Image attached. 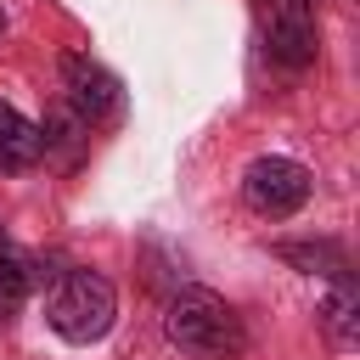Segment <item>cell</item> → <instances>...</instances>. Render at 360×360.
Instances as JSON below:
<instances>
[{
    "label": "cell",
    "mask_w": 360,
    "mask_h": 360,
    "mask_svg": "<svg viewBox=\"0 0 360 360\" xmlns=\"http://www.w3.org/2000/svg\"><path fill=\"white\" fill-rule=\"evenodd\" d=\"M163 332L191 360H242L248 354V326L214 287H174L163 304Z\"/></svg>",
    "instance_id": "obj_1"
},
{
    "label": "cell",
    "mask_w": 360,
    "mask_h": 360,
    "mask_svg": "<svg viewBox=\"0 0 360 360\" xmlns=\"http://www.w3.org/2000/svg\"><path fill=\"white\" fill-rule=\"evenodd\" d=\"M45 321L68 343H96L118 321V292L96 270H56L45 287Z\"/></svg>",
    "instance_id": "obj_2"
},
{
    "label": "cell",
    "mask_w": 360,
    "mask_h": 360,
    "mask_svg": "<svg viewBox=\"0 0 360 360\" xmlns=\"http://www.w3.org/2000/svg\"><path fill=\"white\" fill-rule=\"evenodd\" d=\"M264 56L281 73H304L315 62V0H253Z\"/></svg>",
    "instance_id": "obj_3"
},
{
    "label": "cell",
    "mask_w": 360,
    "mask_h": 360,
    "mask_svg": "<svg viewBox=\"0 0 360 360\" xmlns=\"http://www.w3.org/2000/svg\"><path fill=\"white\" fill-rule=\"evenodd\" d=\"M242 197L253 214L264 219H287L309 202V169L292 163V158H253L248 174H242Z\"/></svg>",
    "instance_id": "obj_4"
},
{
    "label": "cell",
    "mask_w": 360,
    "mask_h": 360,
    "mask_svg": "<svg viewBox=\"0 0 360 360\" xmlns=\"http://www.w3.org/2000/svg\"><path fill=\"white\" fill-rule=\"evenodd\" d=\"M62 90H68V112H79L90 129H96V124H112V118L124 112L118 79H112L101 62H90L84 51H68V56H62Z\"/></svg>",
    "instance_id": "obj_5"
},
{
    "label": "cell",
    "mask_w": 360,
    "mask_h": 360,
    "mask_svg": "<svg viewBox=\"0 0 360 360\" xmlns=\"http://www.w3.org/2000/svg\"><path fill=\"white\" fill-rule=\"evenodd\" d=\"M45 158V135L39 124H28L11 101H0V174H22Z\"/></svg>",
    "instance_id": "obj_6"
},
{
    "label": "cell",
    "mask_w": 360,
    "mask_h": 360,
    "mask_svg": "<svg viewBox=\"0 0 360 360\" xmlns=\"http://www.w3.org/2000/svg\"><path fill=\"white\" fill-rule=\"evenodd\" d=\"M321 326H326V343H332V349H354V343H360V292H354L349 276H338V287L326 292Z\"/></svg>",
    "instance_id": "obj_7"
},
{
    "label": "cell",
    "mask_w": 360,
    "mask_h": 360,
    "mask_svg": "<svg viewBox=\"0 0 360 360\" xmlns=\"http://www.w3.org/2000/svg\"><path fill=\"white\" fill-rule=\"evenodd\" d=\"M34 281H39L34 259L11 242V231H0V304H6V309H17V304L34 292Z\"/></svg>",
    "instance_id": "obj_8"
},
{
    "label": "cell",
    "mask_w": 360,
    "mask_h": 360,
    "mask_svg": "<svg viewBox=\"0 0 360 360\" xmlns=\"http://www.w3.org/2000/svg\"><path fill=\"white\" fill-rule=\"evenodd\" d=\"M281 259H292V264H304V270L332 264V276H349V259H343L338 248H326V242H321V248H292V242H287V248H281Z\"/></svg>",
    "instance_id": "obj_9"
},
{
    "label": "cell",
    "mask_w": 360,
    "mask_h": 360,
    "mask_svg": "<svg viewBox=\"0 0 360 360\" xmlns=\"http://www.w3.org/2000/svg\"><path fill=\"white\" fill-rule=\"evenodd\" d=\"M0 34H6V6H0Z\"/></svg>",
    "instance_id": "obj_10"
}]
</instances>
